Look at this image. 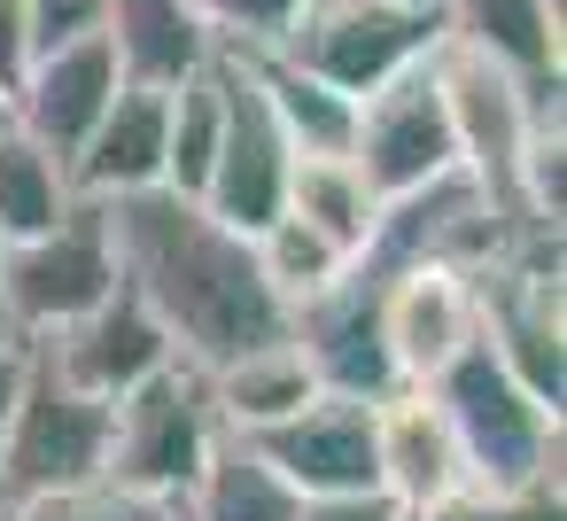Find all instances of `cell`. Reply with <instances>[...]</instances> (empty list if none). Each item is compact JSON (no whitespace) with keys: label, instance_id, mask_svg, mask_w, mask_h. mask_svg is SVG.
Returning <instances> with one entry per match:
<instances>
[{"label":"cell","instance_id":"ac0fdd59","mask_svg":"<svg viewBox=\"0 0 567 521\" xmlns=\"http://www.w3.org/2000/svg\"><path fill=\"white\" fill-rule=\"evenodd\" d=\"M319 397L303 350L280 335V343H257L226 366H210V405H218V428L226 436H272L280 420H296L303 405Z\"/></svg>","mask_w":567,"mask_h":521},{"label":"cell","instance_id":"8992f818","mask_svg":"<svg viewBox=\"0 0 567 521\" xmlns=\"http://www.w3.org/2000/svg\"><path fill=\"white\" fill-rule=\"evenodd\" d=\"M117 296V249H110V218L102 203H71V218L40 242H17L0 265V304H9V343H40L71 319H86L94 304Z\"/></svg>","mask_w":567,"mask_h":521},{"label":"cell","instance_id":"5b68a950","mask_svg":"<svg viewBox=\"0 0 567 521\" xmlns=\"http://www.w3.org/2000/svg\"><path fill=\"white\" fill-rule=\"evenodd\" d=\"M102 467H110V405L71 389L24 350V389H17L9 436H0V513L102 482Z\"/></svg>","mask_w":567,"mask_h":521},{"label":"cell","instance_id":"2e32d148","mask_svg":"<svg viewBox=\"0 0 567 521\" xmlns=\"http://www.w3.org/2000/svg\"><path fill=\"white\" fill-rule=\"evenodd\" d=\"M102 40L117 55V79L125 86H187L195 71H210L226 48L218 32L187 9V0H110V17H102Z\"/></svg>","mask_w":567,"mask_h":521},{"label":"cell","instance_id":"7402d4cb","mask_svg":"<svg viewBox=\"0 0 567 521\" xmlns=\"http://www.w3.org/2000/svg\"><path fill=\"white\" fill-rule=\"evenodd\" d=\"M249 63H257V86H265V102H272V118H280V133H288L296 156H350V125H358V102L350 94L288 71L272 55H249Z\"/></svg>","mask_w":567,"mask_h":521},{"label":"cell","instance_id":"4316f807","mask_svg":"<svg viewBox=\"0 0 567 521\" xmlns=\"http://www.w3.org/2000/svg\"><path fill=\"white\" fill-rule=\"evenodd\" d=\"M187 9L218 32V48H241V55H265L280 32H288V17L303 9V0H187Z\"/></svg>","mask_w":567,"mask_h":521},{"label":"cell","instance_id":"d6986e66","mask_svg":"<svg viewBox=\"0 0 567 521\" xmlns=\"http://www.w3.org/2000/svg\"><path fill=\"white\" fill-rule=\"evenodd\" d=\"M303 498L280 482V467L249 443V436H218V451L203 459V474L179 498V521H296Z\"/></svg>","mask_w":567,"mask_h":521},{"label":"cell","instance_id":"83f0119b","mask_svg":"<svg viewBox=\"0 0 567 521\" xmlns=\"http://www.w3.org/2000/svg\"><path fill=\"white\" fill-rule=\"evenodd\" d=\"M102 17H110V0H32V55H55V48L94 40Z\"/></svg>","mask_w":567,"mask_h":521},{"label":"cell","instance_id":"f1b7e54d","mask_svg":"<svg viewBox=\"0 0 567 521\" xmlns=\"http://www.w3.org/2000/svg\"><path fill=\"white\" fill-rule=\"evenodd\" d=\"M32 71V0H0V102Z\"/></svg>","mask_w":567,"mask_h":521},{"label":"cell","instance_id":"5bb4252c","mask_svg":"<svg viewBox=\"0 0 567 521\" xmlns=\"http://www.w3.org/2000/svg\"><path fill=\"white\" fill-rule=\"evenodd\" d=\"M373 467H381V490L404 513H420V505H435L466 482L458 436H451V420L427 389H396V397L373 405Z\"/></svg>","mask_w":567,"mask_h":521},{"label":"cell","instance_id":"cb8c5ba5","mask_svg":"<svg viewBox=\"0 0 567 521\" xmlns=\"http://www.w3.org/2000/svg\"><path fill=\"white\" fill-rule=\"evenodd\" d=\"M218 118H226V79L218 63L195 71L187 86H172V118H164V187L203 203L210 156H218Z\"/></svg>","mask_w":567,"mask_h":521},{"label":"cell","instance_id":"8fae6325","mask_svg":"<svg viewBox=\"0 0 567 521\" xmlns=\"http://www.w3.org/2000/svg\"><path fill=\"white\" fill-rule=\"evenodd\" d=\"M381 273V343L404 389H427L474 343V273L458 265H373Z\"/></svg>","mask_w":567,"mask_h":521},{"label":"cell","instance_id":"277c9868","mask_svg":"<svg viewBox=\"0 0 567 521\" xmlns=\"http://www.w3.org/2000/svg\"><path fill=\"white\" fill-rule=\"evenodd\" d=\"M218 405H210V374L172 358L164 374H148L141 389H125L110 405V467L102 482L133 490V498H156V505H179L187 482L203 474V459L218 451Z\"/></svg>","mask_w":567,"mask_h":521},{"label":"cell","instance_id":"4fadbf2b","mask_svg":"<svg viewBox=\"0 0 567 521\" xmlns=\"http://www.w3.org/2000/svg\"><path fill=\"white\" fill-rule=\"evenodd\" d=\"M117 55H110V40L94 32V40H79V48H55V55H32V71H24V86L9 94V118L40 141V149H55L63 164L79 156V141L102 125V110L117 102Z\"/></svg>","mask_w":567,"mask_h":521},{"label":"cell","instance_id":"e0dca14e","mask_svg":"<svg viewBox=\"0 0 567 521\" xmlns=\"http://www.w3.org/2000/svg\"><path fill=\"white\" fill-rule=\"evenodd\" d=\"M443 40L482 48L528 86H559V0H435Z\"/></svg>","mask_w":567,"mask_h":521},{"label":"cell","instance_id":"484cf974","mask_svg":"<svg viewBox=\"0 0 567 521\" xmlns=\"http://www.w3.org/2000/svg\"><path fill=\"white\" fill-rule=\"evenodd\" d=\"M0 521H179V505L133 498V490H117V482H79V490L32 498V505H9Z\"/></svg>","mask_w":567,"mask_h":521},{"label":"cell","instance_id":"3957f363","mask_svg":"<svg viewBox=\"0 0 567 521\" xmlns=\"http://www.w3.org/2000/svg\"><path fill=\"white\" fill-rule=\"evenodd\" d=\"M435 48H443V17L412 9V0H303L265 55L334 86V94H350V102H365L396 71L427 63Z\"/></svg>","mask_w":567,"mask_h":521},{"label":"cell","instance_id":"836d02e7","mask_svg":"<svg viewBox=\"0 0 567 521\" xmlns=\"http://www.w3.org/2000/svg\"><path fill=\"white\" fill-rule=\"evenodd\" d=\"M412 9H435V0H412Z\"/></svg>","mask_w":567,"mask_h":521},{"label":"cell","instance_id":"f546056e","mask_svg":"<svg viewBox=\"0 0 567 521\" xmlns=\"http://www.w3.org/2000/svg\"><path fill=\"white\" fill-rule=\"evenodd\" d=\"M296 521H412L389 490H334V498H303Z\"/></svg>","mask_w":567,"mask_h":521},{"label":"cell","instance_id":"52a82bcc","mask_svg":"<svg viewBox=\"0 0 567 521\" xmlns=\"http://www.w3.org/2000/svg\"><path fill=\"white\" fill-rule=\"evenodd\" d=\"M218 79H226V118H218V156H210V180H203V211L234 234H257L288 211V172H296V149L257 86V63L241 48L218 55Z\"/></svg>","mask_w":567,"mask_h":521},{"label":"cell","instance_id":"9a60e30c","mask_svg":"<svg viewBox=\"0 0 567 521\" xmlns=\"http://www.w3.org/2000/svg\"><path fill=\"white\" fill-rule=\"evenodd\" d=\"M164 118H172V94L117 86V102L102 110V125L71 156V187L86 203H125V195L164 187Z\"/></svg>","mask_w":567,"mask_h":521},{"label":"cell","instance_id":"1f68e13d","mask_svg":"<svg viewBox=\"0 0 567 521\" xmlns=\"http://www.w3.org/2000/svg\"><path fill=\"white\" fill-rule=\"evenodd\" d=\"M0 265H9V249H0ZM0 343H9V304H0Z\"/></svg>","mask_w":567,"mask_h":521},{"label":"cell","instance_id":"d4e9b609","mask_svg":"<svg viewBox=\"0 0 567 521\" xmlns=\"http://www.w3.org/2000/svg\"><path fill=\"white\" fill-rule=\"evenodd\" d=\"M412 521H567V505H559V482H513V490L458 482L451 498L420 505Z\"/></svg>","mask_w":567,"mask_h":521},{"label":"cell","instance_id":"d6a6232c","mask_svg":"<svg viewBox=\"0 0 567 521\" xmlns=\"http://www.w3.org/2000/svg\"><path fill=\"white\" fill-rule=\"evenodd\" d=\"M0 125H9V102H0Z\"/></svg>","mask_w":567,"mask_h":521},{"label":"cell","instance_id":"9c48e42d","mask_svg":"<svg viewBox=\"0 0 567 521\" xmlns=\"http://www.w3.org/2000/svg\"><path fill=\"white\" fill-rule=\"evenodd\" d=\"M288 343L303 350L319 397H350V405H381L396 397V366H389V343H381V273L373 265H350L327 296L296 304L288 311Z\"/></svg>","mask_w":567,"mask_h":521},{"label":"cell","instance_id":"ffe728a7","mask_svg":"<svg viewBox=\"0 0 567 521\" xmlns=\"http://www.w3.org/2000/svg\"><path fill=\"white\" fill-rule=\"evenodd\" d=\"M79 187H71V164L55 149H40L17 118L0 125V249H17V242H40L71 218Z\"/></svg>","mask_w":567,"mask_h":521},{"label":"cell","instance_id":"6da1fadb","mask_svg":"<svg viewBox=\"0 0 567 521\" xmlns=\"http://www.w3.org/2000/svg\"><path fill=\"white\" fill-rule=\"evenodd\" d=\"M102 218H110L117 280L156 311V327L172 335V350L187 366L210 374V366L288 335V311L265 288L249 234L218 226L195 195L148 187V195L102 203Z\"/></svg>","mask_w":567,"mask_h":521},{"label":"cell","instance_id":"ba28073f","mask_svg":"<svg viewBox=\"0 0 567 521\" xmlns=\"http://www.w3.org/2000/svg\"><path fill=\"white\" fill-rule=\"evenodd\" d=\"M350 164L365 172V187L381 203H404L435 180L458 172V141H451V110H443V86H435V55L396 71L389 86H373L358 102V125H350Z\"/></svg>","mask_w":567,"mask_h":521},{"label":"cell","instance_id":"603a6c76","mask_svg":"<svg viewBox=\"0 0 567 521\" xmlns=\"http://www.w3.org/2000/svg\"><path fill=\"white\" fill-rule=\"evenodd\" d=\"M249 249H257V273H265V288L280 296V311H296V304L327 296V288L350 273V257H342L319 226H303L296 211H280L272 226H257V234H249Z\"/></svg>","mask_w":567,"mask_h":521},{"label":"cell","instance_id":"7c38bea8","mask_svg":"<svg viewBox=\"0 0 567 521\" xmlns=\"http://www.w3.org/2000/svg\"><path fill=\"white\" fill-rule=\"evenodd\" d=\"M280 482L296 498H334V490H381V467H373V405H350V397H311L296 420H280L272 436H249Z\"/></svg>","mask_w":567,"mask_h":521},{"label":"cell","instance_id":"44dd1931","mask_svg":"<svg viewBox=\"0 0 567 521\" xmlns=\"http://www.w3.org/2000/svg\"><path fill=\"white\" fill-rule=\"evenodd\" d=\"M288 211L303 218V226H319L350 265L373 249V234H381V195L365 187V172L350 164V156H296V172H288Z\"/></svg>","mask_w":567,"mask_h":521},{"label":"cell","instance_id":"30bf717a","mask_svg":"<svg viewBox=\"0 0 567 521\" xmlns=\"http://www.w3.org/2000/svg\"><path fill=\"white\" fill-rule=\"evenodd\" d=\"M48 374H63L71 389H86V397H102V405H117L125 389H141L148 374H164L179 350H172V335L156 327V311L117 280V296L110 304H94L86 319H71V327H55V335H40V343H24Z\"/></svg>","mask_w":567,"mask_h":521},{"label":"cell","instance_id":"7a4b0ae2","mask_svg":"<svg viewBox=\"0 0 567 521\" xmlns=\"http://www.w3.org/2000/svg\"><path fill=\"white\" fill-rule=\"evenodd\" d=\"M427 397L443 405L451 436H458V459H466V482H559V412H544L497 358L489 343L474 335L435 381Z\"/></svg>","mask_w":567,"mask_h":521},{"label":"cell","instance_id":"4dcf8cb0","mask_svg":"<svg viewBox=\"0 0 567 521\" xmlns=\"http://www.w3.org/2000/svg\"><path fill=\"white\" fill-rule=\"evenodd\" d=\"M17 389H24V343H0V436H9Z\"/></svg>","mask_w":567,"mask_h":521}]
</instances>
